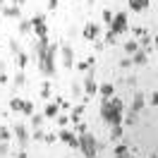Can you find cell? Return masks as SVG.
<instances>
[{
    "label": "cell",
    "mask_w": 158,
    "mask_h": 158,
    "mask_svg": "<svg viewBox=\"0 0 158 158\" xmlns=\"http://www.w3.org/2000/svg\"><path fill=\"white\" fill-rule=\"evenodd\" d=\"M129 7H132V12H144L151 5V0H127Z\"/></svg>",
    "instance_id": "e0dca14e"
},
{
    "label": "cell",
    "mask_w": 158,
    "mask_h": 158,
    "mask_svg": "<svg viewBox=\"0 0 158 158\" xmlns=\"http://www.w3.org/2000/svg\"><path fill=\"white\" fill-rule=\"evenodd\" d=\"M7 81H10V77H7L5 72H0V84H7Z\"/></svg>",
    "instance_id": "bcb514c9"
},
{
    "label": "cell",
    "mask_w": 158,
    "mask_h": 158,
    "mask_svg": "<svg viewBox=\"0 0 158 158\" xmlns=\"http://www.w3.org/2000/svg\"><path fill=\"white\" fill-rule=\"evenodd\" d=\"M15 158H27V153H24V151H19V153H15Z\"/></svg>",
    "instance_id": "c3c4849f"
},
{
    "label": "cell",
    "mask_w": 158,
    "mask_h": 158,
    "mask_svg": "<svg viewBox=\"0 0 158 158\" xmlns=\"http://www.w3.org/2000/svg\"><path fill=\"white\" fill-rule=\"evenodd\" d=\"M12 5H15V7H22V5H24V2H27V0H10Z\"/></svg>",
    "instance_id": "7dc6e473"
},
{
    "label": "cell",
    "mask_w": 158,
    "mask_h": 158,
    "mask_svg": "<svg viewBox=\"0 0 158 158\" xmlns=\"http://www.w3.org/2000/svg\"><path fill=\"white\" fill-rule=\"evenodd\" d=\"M10 50L15 53V55H17V53H22V48H19V43H17V41H10Z\"/></svg>",
    "instance_id": "ab89813d"
},
{
    "label": "cell",
    "mask_w": 158,
    "mask_h": 158,
    "mask_svg": "<svg viewBox=\"0 0 158 158\" xmlns=\"http://www.w3.org/2000/svg\"><path fill=\"white\" fill-rule=\"evenodd\" d=\"M81 34H84V39H86V41H96L101 36V27H98V24H94V22H86Z\"/></svg>",
    "instance_id": "8fae6325"
},
{
    "label": "cell",
    "mask_w": 158,
    "mask_h": 158,
    "mask_svg": "<svg viewBox=\"0 0 158 158\" xmlns=\"http://www.w3.org/2000/svg\"><path fill=\"white\" fill-rule=\"evenodd\" d=\"M103 22L110 27V22H113V12H110V10H103Z\"/></svg>",
    "instance_id": "f35d334b"
},
{
    "label": "cell",
    "mask_w": 158,
    "mask_h": 158,
    "mask_svg": "<svg viewBox=\"0 0 158 158\" xmlns=\"http://www.w3.org/2000/svg\"><path fill=\"white\" fill-rule=\"evenodd\" d=\"M96 94H101V98L106 101V98H113L115 96V84L113 81H106V84H98V91Z\"/></svg>",
    "instance_id": "4fadbf2b"
},
{
    "label": "cell",
    "mask_w": 158,
    "mask_h": 158,
    "mask_svg": "<svg viewBox=\"0 0 158 158\" xmlns=\"http://www.w3.org/2000/svg\"><path fill=\"white\" fill-rule=\"evenodd\" d=\"M137 50H139V43H137L134 39L125 43V53H127V55H132V53H137Z\"/></svg>",
    "instance_id": "cb8c5ba5"
},
{
    "label": "cell",
    "mask_w": 158,
    "mask_h": 158,
    "mask_svg": "<svg viewBox=\"0 0 158 158\" xmlns=\"http://www.w3.org/2000/svg\"><path fill=\"white\" fill-rule=\"evenodd\" d=\"M127 151H129V146H127V144H118V146H115V151H113V158H118V156H125Z\"/></svg>",
    "instance_id": "484cf974"
},
{
    "label": "cell",
    "mask_w": 158,
    "mask_h": 158,
    "mask_svg": "<svg viewBox=\"0 0 158 158\" xmlns=\"http://www.w3.org/2000/svg\"><path fill=\"white\" fill-rule=\"evenodd\" d=\"M12 139H17L19 146H27V141H29V132H27V127H24L22 122L15 125V129H12Z\"/></svg>",
    "instance_id": "ba28073f"
},
{
    "label": "cell",
    "mask_w": 158,
    "mask_h": 158,
    "mask_svg": "<svg viewBox=\"0 0 158 158\" xmlns=\"http://www.w3.org/2000/svg\"><path fill=\"white\" fill-rule=\"evenodd\" d=\"M31 31L36 34V39L48 36V24H46V17H43V15H36V17L31 19Z\"/></svg>",
    "instance_id": "5b68a950"
},
{
    "label": "cell",
    "mask_w": 158,
    "mask_h": 158,
    "mask_svg": "<svg viewBox=\"0 0 158 158\" xmlns=\"http://www.w3.org/2000/svg\"><path fill=\"white\" fill-rule=\"evenodd\" d=\"M31 118V127L34 129H39L41 125H43V115H39V113H34V115H29Z\"/></svg>",
    "instance_id": "d4e9b609"
},
{
    "label": "cell",
    "mask_w": 158,
    "mask_h": 158,
    "mask_svg": "<svg viewBox=\"0 0 158 158\" xmlns=\"http://www.w3.org/2000/svg\"><path fill=\"white\" fill-rule=\"evenodd\" d=\"M81 115H84V103H79V106L72 108V113H69V122H79Z\"/></svg>",
    "instance_id": "ac0fdd59"
},
{
    "label": "cell",
    "mask_w": 158,
    "mask_h": 158,
    "mask_svg": "<svg viewBox=\"0 0 158 158\" xmlns=\"http://www.w3.org/2000/svg\"><path fill=\"white\" fill-rule=\"evenodd\" d=\"M137 43H139V46H144V50H146V53H148V50H153V36H151V34H144Z\"/></svg>",
    "instance_id": "d6986e66"
},
{
    "label": "cell",
    "mask_w": 158,
    "mask_h": 158,
    "mask_svg": "<svg viewBox=\"0 0 158 158\" xmlns=\"http://www.w3.org/2000/svg\"><path fill=\"white\" fill-rule=\"evenodd\" d=\"M58 115H60V106H58V103H48V106H46V110H43V118L55 120Z\"/></svg>",
    "instance_id": "2e32d148"
},
{
    "label": "cell",
    "mask_w": 158,
    "mask_h": 158,
    "mask_svg": "<svg viewBox=\"0 0 158 158\" xmlns=\"http://www.w3.org/2000/svg\"><path fill=\"white\" fill-rule=\"evenodd\" d=\"M58 48H60V46L48 43L46 53L39 58V69L46 74V77H53V74H55V55H58Z\"/></svg>",
    "instance_id": "7a4b0ae2"
},
{
    "label": "cell",
    "mask_w": 158,
    "mask_h": 158,
    "mask_svg": "<svg viewBox=\"0 0 158 158\" xmlns=\"http://www.w3.org/2000/svg\"><path fill=\"white\" fill-rule=\"evenodd\" d=\"M43 141H46V144H55V141H58V137H55V134H50V132H46Z\"/></svg>",
    "instance_id": "8d00e7d4"
},
{
    "label": "cell",
    "mask_w": 158,
    "mask_h": 158,
    "mask_svg": "<svg viewBox=\"0 0 158 158\" xmlns=\"http://www.w3.org/2000/svg\"><path fill=\"white\" fill-rule=\"evenodd\" d=\"M12 139V132L7 127H0V141H10Z\"/></svg>",
    "instance_id": "d6a6232c"
},
{
    "label": "cell",
    "mask_w": 158,
    "mask_h": 158,
    "mask_svg": "<svg viewBox=\"0 0 158 158\" xmlns=\"http://www.w3.org/2000/svg\"><path fill=\"white\" fill-rule=\"evenodd\" d=\"M43 137H46V132H43V129H34V139H36V141H43Z\"/></svg>",
    "instance_id": "d590c367"
},
{
    "label": "cell",
    "mask_w": 158,
    "mask_h": 158,
    "mask_svg": "<svg viewBox=\"0 0 158 158\" xmlns=\"http://www.w3.org/2000/svg\"><path fill=\"white\" fill-rule=\"evenodd\" d=\"M125 84H127V86H132V89H134V86H137V79H134V77H127V79H125Z\"/></svg>",
    "instance_id": "f6af8a7d"
},
{
    "label": "cell",
    "mask_w": 158,
    "mask_h": 158,
    "mask_svg": "<svg viewBox=\"0 0 158 158\" xmlns=\"http://www.w3.org/2000/svg\"><path fill=\"white\" fill-rule=\"evenodd\" d=\"M118 158H137V156H132V153H129V151H127L125 156H118Z\"/></svg>",
    "instance_id": "681fc988"
},
{
    "label": "cell",
    "mask_w": 158,
    "mask_h": 158,
    "mask_svg": "<svg viewBox=\"0 0 158 158\" xmlns=\"http://www.w3.org/2000/svg\"><path fill=\"white\" fill-rule=\"evenodd\" d=\"M148 101H151V108H153V106L158 103V91H151V98Z\"/></svg>",
    "instance_id": "7bdbcfd3"
},
{
    "label": "cell",
    "mask_w": 158,
    "mask_h": 158,
    "mask_svg": "<svg viewBox=\"0 0 158 158\" xmlns=\"http://www.w3.org/2000/svg\"><path fill=\"white\" fill-rule=\"evenodd\" d=\"M94 65H96V60H94V58H86L84 62H77V69H79V72H89Z\"/></svg>",
    "instance_id": "ffe728a7"
},
{
    "label": "cell",
    "mask_w": 158,
    "mask_h": 158,
    "mask_svg": "<svg viewBox=\"0 0 158 158\" xmlns=\"http://www.w3.org/2000/svg\"><path fill=\"white\" fill-rule=\"evenodd\" d=\"M17 31H19L22 36H24V34H29V31H31V19H19V24H17Z\"/></svg>",
    "instance_id": "7402d4cb"
},
{
    "label": "cell",
    "mask_w": 158,
    "mask_h": 158,
    "mask_svg": "<svg viewBox=\"0 0 158 158\" xmlns=\"http://www.w3.org/2000/svg\"><path fill=\"white\" fill-rule=\"evenodd\" d=\"M120 67H122V69H127V67H132V60H129V58H125V60H120Z\"/></svg>",
    "instance_id": "60d3db41"
},
{
    "label": "cell",
    "mask_w": 158,
    "mask_h": 158,
    "mask_svg": "<svg viewBox=\"0 0 158 158\" xmlns=\"http://www.w3.org/2000/svg\"><path fill=\"white\" fill-rule=\"evenodd\" d=\"M27 84V74L24 72H17V77H15V86H24Z\"/></svg>",
    "instance_id": "f546056e"
},
{
    "label": "cell",
    "mask_w": 158,
    "mask_h": 158,
    "mask_svg": "<svg viewBox=\"0 0 158 158\" xmlns=\"http://www.w3.org/2000/svg\"><path fill=\"white\" fill-rule=\"evenodd\" d=\"M144 106H146V96H144V94H141V91H134V96H132V106H129V110H132V113H141V110H144Z\"/></svg>",
    "instance_id": "30bf717a"
},
{
    "label": "cell",
    "mask_w": 158,
    "mask_h": 158,
    "mask_svg": "<svg viewBox=\"0 0 158 158\" xmlns=\"http://www.w3.org/2000/svg\"><path fill=\"white\" fill-rule=\"evenodd\" d=\"M129 60H132V65H139V67H141V65H146V62H148V53H146V50H137V53L129 55Z\"/></svg>",
    "instance_id": "5bb4252c"
},
{
    "label": "cell",
    "mask_w": 158,
    "mask_h": 158,
    "mask_svg": "<svg viewBox=\"0 0 158 158\" xmlns=\"http://www.w3.org/2000/svg\"><path fill=\"white\" fill-rule=\"evenodd\" d=\"M122 139V125H113L110 127V141H120Z\"/></svg>",
    "instance_id": "44dd1931"
},
{
    "label": "cell",
    "mask_w": 158,
    "mask_h": 158,
    "mask_svg": "<svg viewBox=\"0 0 158 158\" xmlns=\"http://www.w3.org/2000/svg\"><path fill=\"white\" fill-rule=\"evenodd\" d=\"M122 110H125V106H122V101L120 98H106L103 101V106H101V118H103V122L106 125H122Z\"/></svg>",
    "instance_id": "6da1fadb"
},
{
    "label": "cell",
    "mask_w": 158,
    "mask_h": 158,
    "mask_svg": "<svg viewBox=\"0 0 158 158\" xmlns=\"http://www.w3.org/2000/svg\"><path fill=\"white\" fill-rule=\"evenodd\" d=\"M22 113H24V115H34V103H31V101H24V106H22Z\"/></svg>",
    "instance_id": "4dcf8cb0"
},
{
    "label": "cell",
    "mask_w": 158,
    "mask_h": 158,
    "mask_svg": "<svg viewBox=\"0 0 158 158\" xmlns=\"http://www.w3.org/2000/svg\"><path fill=\"white\" fill-rule=\"evenodd\" d=\"M122 122L132 127V125H137V122H139V115H137V113H132V110H129V113H127V118H122Z\"/></svg>",
    "instance_id": "603a6c76"
},
{
    "label": "cell",
    "mask_w": 158,
    "mask_h": 158,
    "mask_svg": "<svg viewBox=\"0 0 158 158\" xmlns=\"http://www.w3.org/2000/svg\"><path fill=\"white\" fill-rule=\"evenodd\" d=\"M72 94H74V98L81 96V86H79V84H72Z\"/></svg>",
    "instance_id": "b9f144b4"
},
{
    "label": "cell",
    "mask_w": 158,
    "mask_h": 158,
    "mask_svg": "<svg viewBox=\"0 0 158 158\" xmlns=\"http://www.w3.org/2000/svg\"><path fill=\"white\" fill-rule=\"evenodd\" d=\"M151 158H158V153H156V151H153V153H151Z\"/></svg>",
    "instance_id": "f907efd6"
},
{
    "label": "cell",
    "mask_w": 158,
    "mask_h": 158,
    "mask_svg": "<svg viewBox=\"0 0 158 158\" xmlns=\"http://www.w3.org/2000/svg\"><path fill=\"white\" fill-rule=\"evenodd\" d=\"M58 139L62 141V144H67L69 148H79V139H77V134H74V132H69V129H60Z\"/></svg>",
    "instance_id": "9c48e42d"
},
{
    "label": "cell",
    "mask_w": 158,
    "mask_h": 158,
    "mask_svg": "<svg viewBox=\"0 0 158 158\" xmlns=\"http://www.w3.org/2000/svg\"><path fill=\"white\" fill-rule=\"evenodd\" d=\"M81 91L86 94V96H96V91H98V84H96V79H94V72H86V77H84V84H81Z\"/></svg>",
    "instance_id": "52a82bcc"
},
{
    "label": "cell",
    "mask_w": 158,
    "mask_h": 158,
    "mask_svg": "<svg viewBox=\"0 0 158 158\" xmlns=\"http://www.w3.org/2000/svg\"><path fill=\"white\" fill-rule=\"evenodd\" d=\"M0 10H2V15H5L7 19H22V10L15 7V5H5V2L0 0Z\"/></svg>",
    "instance_id": "7c38bea8"
},
{
    "label": "cell",
    "mask_w": 158,
    "mask_h": 158,
    "mask_svg": "<svg viewBox=\"0 0 158 158\" xmlns=\"http://www.w3.org/2000/svg\"><path fill=\"white\" fill-rule=\"evenodd\" d=\"M17 65L24 69L27 65H29V55H27V53H17Z\"/></svg>",
    "instance_id": "83f0119b"
},
{
    "label": "cell",
    "mask_w": 158,
    "mask_h": 158,
    "mask_svg": "<svg viewBox=\"0 0 158 158\" xmlns=\"http://www.w3.org/2000/svg\"><path fill=\"white\" fill-rule=\"evenodd\" d=\"M60 0H48V10H58Z\"/></svg>",
    "instance_id": "ee69618b"
},
{
    "label": "cell",
    "mask_w": 158,
    "mask_h": 158,
    "mask_svg": "<svg viewBox=\"0 0 158 158\" xmlns=\"http://www.w3.org/2000/svg\"><path fill=\"white\" fill-rule=\"evenodd\" d=\"M79 139V148H81V153L86 158H94L96 156V148H98V144H96V137L94 134H89V132H81V134H77Z\"/></svg>",
    "instance_id": "3957f363"
},
{
    "label": "cell",
    "mask_w": 158,
    "mask_h": 158,
    "mask_svg": "<svg viewBox=\"0 0 158 158\" xmlns=\"http://www.w3.org/2000/svg\"><path fill=\"white\" fill-rule=\"evenodd\" d=\"M115 36H120V34H127L129 31V22H127V12H118V15H113V22H110L108 27Z\"/></svg>",
    "instance_id": "277c9868"
},
{
    "label": "cell",
    "mask_w": 158,
    "mask_h": 158,
    "mask_svg": "<svg viewBox=\"0 0 158 158\" xmlns=\"http://www.w3.org/2000/svg\"><path fill=\"white\" fill-rule=\"evenodd\" d=\"M41 98H50V81L46 79L43 86H41Z\"/></svg>",
    "instance_id": "f1b7e54d"
},
{
    "label": "cell",
    "mask_w": 158,
    "mask_h": 158,
    "mask_svg": "<svg viewBox=\"0 0 158 158\" xmlns=\"http://www.w3.org/2000/svg\"><path fill=\"white\" fill-rule=\"evenodd\" d=\"M55 122H58L60 127H65V125H67V122H69V115H62V113H60L58 118H55Z\"/></svg>",
    "instance_id": "e575fe53"
},
{
    "label": "cell",
    "mask_w": 158,
    "mask_h": 158,
    "mask_svg": "<svg viewBox=\"0 0 158 158\" xmlns=\"http://www.w3.org/2000/svg\"><path fill=\"white\" fill-rule=\"evenodd\" d=\"M10 153V141H0V158H5Z\"/></svg>",
    "instance_id": "836d02e7"
},
{
    "label": "cell",
    "mask_w": 158,
    "mask_h": 158,
    "mask_svg": "<svg viewBox=\"0 0 158 158\" xmlns=\"http://www.w3.org/2000/svg\"><path fill=\"white\" fill-rule=\"evenodd\" d=\"M115 41H118V36H115V34H113V31L108 29V34H106V43H110V46H113Z\"/></svg>",
    "instance_id": "74e56055"
},
{
    "label": "cell",
    "mask_w": 158,
    "mask_h": 158,
    "mask_svg": "<svg viewBox=\"0 0 158 158\" xmlns=\"http://www.w3.org/2000/svg\"><path fill=\"white\" fill-rule=\"evenodd\" d=\"M58 53L62 55V65H65L67 69H72V67H74V50H72V46L62 43V46L58 48Z\"/></svg>",
    "instance_id": "8992f818"
},
{
    "label": "cell",
    "mask_w": 158,
    "mask_h": 158,
    "mask_svg": "<svg viewBox=\"0 0 158 158\" xmlns=\"http://www.w3.org/2000/svg\"><path fill=\"white\" fill-rule=\"evenodd\" d=\"M48 36H43V39H36V43H34V50H36V58H41L43 53H46V48H48Z\"/></svg>",
    "instance_id": "9a60e30c"
},
{
    "label": "cell",
    "mask_w": 158,
    "mask_h": 158,
    "mask_svg": "<svg viewBox=\"0 0 158 158\" xmlns=\"http://www.w3.org/2000/svg\"><path fill=\"white\" fill-rule=\"evenodd\" d=\"M22 106H24V98H10V108L22 113Z\"/></svg>",
    "instance_id": "4316f807"
},
{
    "label": "cell",
    "mask_w": 158,
    "mask_h": 158,
    "mask_svg": "<svg viewBox=\"0 0 158 158\" xmlns=\"http://www.w3.org/2000/svg\"><path fill=\"white\" fill-rule=\"evenodd\" d=\"M81 132H89V127H86V122H74V134H81Z\"/></svg>",
    "instance_id": "1f68e13d"
}]
</instances>
